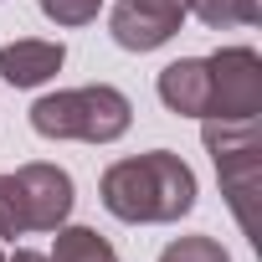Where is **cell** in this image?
<instances>
[{"instance_id": "obj_5", "label": "cell", "mask_w": 262, "mask_h": 262, "mask_svg": "<svg viewBox=\"0 0 262 262\" xmlns=\"http://www.w3.org/2000/svg\"><path fill=\"white\" fill-rule=\"evenodd\" d=\"M185 16H190V0H118L108 16V36L123 52H155L180 31Z\"/></svg>"}, {"instance_id": "obj_10", "label": "cell", "mask_w": 262, "mask_h": 262, "mask_svg": "<svg viewBox=\"0 0 262 262\" xmlns=\"http://www.w3.org/2000/svg\"><path fill=\"white\" fill-rule=\"evenodd\" d=\"M190 16L211 31H231V26H257L262 21V0H190Z\"/></svg>"}, {"instance_id": "obj_9", "label": "cell", "mask_w": 262, "mask_h": 262, "mask_svg": "<svg viewBox=\"0 0 262 262\" xmlns=\"http://www.w3.org/2000/svg\"><path fill=\"white\" fill-rule=\"evenodd\" d=\"M52 262H118L113 242L98 236L93 226H57V242H52Z\"/></svg>"}, {"instance_id": "obj_14", "label": "cell", "mask_w": 262, "mask_h": 262, "mask_svg": "<svg viewBox=\"0 0 262 262\" xmlns=\"http://www.w3.org/2000/svg\"><path fill=\"white\" fill-rule=\"evenodd\" d=\"M11 262H52V257H47V252H31V247H21Z\"/></svg>"}, {"instance_id": "obj_6", "label": "cell", "mask_w": 262, "mask_h": 262, "mask_svg": "<svg viewBox=\"0 0 262 262\" xmlns=\"http://www.w3.org/2000/svg\"><path fill=\"white\" fill-rule=\"evenodd\" d=\"M16 185H21V206H26V231H57L77 206L72 175L62 165L31 160V165L16 170Z\"/></svg>"}, {"instance_id": "obj_15", "label": "cell", "mask_w": 262, "mask_h": 262, "mask_svg": "<svg viewBox=\"0 0 262 262\" xmlns=\"http://www.w3.org/2000/svg\"><path fill=\"white\" fill-rule=\"evenodd\" d=\"M0 262H6V257H0Z\"/></svg>"}, {"instance_id": "obj_4", "label": "cell", "mask_w": 262, "mask_h": 262, "mask_svg": "<svg viewBox=\"0 0 262 262\" xmlns=\"http://www.w3.org/2000/svg\"><path fill=\"white\" fill-rule=\"evenodd\" d=\"M206 67H211L206 118H221V123L262 118V57L252 47H221V52L206 57Z\"/></svg>"}, {"instance_id": "obj_1", "label": "cell", "mask_w": 262, "mask_h": 262, "mask_svg": "<svg viewBox=\"0 0 262 262\" xmlns=\"http://www.w3.org/2000/svg\"><path fill=\"white\" fill-rule=\"evenodd\" d=\"M103 211L128 226H170L195 211V170L175 149H149L134 160H113L98 180Z\"/></svg>"}, {"instance_id": "obj_13", "label": "cell", "mask_w": 262, "mask_h": 262, "mask_svg": "<svg viewBox=\"0 0 262 262\" xmlns=\"http://www.w3.org/2000/svg\"><path fill=\"white\" fill-rule=\"evenodd\" d=\"M36 6H41V16L52 26H93L103 0H36Z\"/></svg>"}, {"instance_id": "obj_3", "label": "cell", "mask_w": 262, "mask_h": 262, "mask_svg": "<svg viewBox=\"0 0 262 262\" xmlns=\"http://www.w3.org/2000/svg\"><path fill=\"white\" fill-rule=\"evenodd\" d=\"M201 139L216 160L221 175V195L231 201V216L242 221V231H252V201H257V180H262V123L242 118V123H221V118H201Z\"/></svg>"}, {"instance_id": "obj_8", "label": "cell", "mask_w": 262, "mask_h": 262, "mask_svg": "<svg viewBox=\"0 0 262 262\" xmlns=\"http://www.w3.org/2000/svg\"><path fill=\"white\" fill-rule=\"evenodd\" d=\"M155 88H160V103L170 113H180V118H206V108H211V67H206V57L170 62Z\"/></svg>"}, {"instance_id": "obj_7", "label": "cell", "mask_w": 262, "mask_h": 262, "mask_svg": "<svg viewBox=\"0 0 262 262\" xmlns=\"http://www.w3.org/2000/svg\"><path fill=\"white\" fill-rule=\"evenodd\" d=\"M62 62H67V47L47 36H21L0 47V77L11 88H41L62 72Z\"/></svg>"}, {"instance_id": "obj_11", "label": "cell", "mask_w": 262, "mask_h": 262, "mask_svg": "<svg viewBox=\"0 0 262 262\" xmlns=\"http://www.w3.org/2000/svg\"><path fill=\"white\" fill-rule=\"evenodd\" d=\"M160 262H231V257H226V247L216 236H175L160 252Z\"/></svg>"}, {"instance_id": "obj_12", "label": "cell", "mask_w": 262, "mask_h": 262, "mask_svg": "<svg viewBox=\"0 0 262 262\" xmlns=\"http://www.w3.org/2000/svg\"><path fill=\"white\" fill-rule=\"evenodd\" d=\"M26 236V206H21V185L16 175H0V242Z\"/></svg>"}, {"instance_id": "obj_2", "label": "cell", "mask_w": 262, "mask_h": 262, "mask_svg": "<svg viewBox=\"0 0 262 262\" xmlns=\"http://www.w3.org/2000/svg\"><path fill=\"white\" fill-rule=\"evenodd\" d=\"M134 123V103L108 82L62 88L31 103V128L41 139H77V144H113Z\"/></svg>"}]
</instances>
